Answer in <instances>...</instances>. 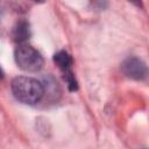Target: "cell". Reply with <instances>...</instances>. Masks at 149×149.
<instances>
[{"instance_id":"cell-1","label":"cell","mask_w":149,"mask_h":149,"mask_svg":"<svg viewBox=\"0 0 149 149\" xmlns=\"http://www.w3.org/2000/svg\"><path fill=\"white\" fill-rule=\"evenodd\" d=\"M12 92L16 100L26 105H35L44 95L43 84L33 77H16L12 81Z\"/></svg>"},{"instance_id":"cell-2","label":"cell","mask_w":149,"mask_h":149,"mask_svg":"<svg viewBox=\"0 0 149 149\" xmlns=\"http://www.w3.org/2000/svg\"><path fill=\"white\" fill-rule=\"evenodd\" d=\"M17 66L27 72H36L43 65V57L34 47L29 44H20L14 54Z\"/></svg>"},{"instance_id":"cell-3","label":"cell","mask_w":149,"mask_h":149,"mask_svg":"<svg viewBox=\"0 0 149 149\" xmlns=\"http://www.w3.org/2000/svg\"><path fill=\"white\" fill-rule=\"evenodd\" d=\"M121 70L128 78L141 80L147 76V65L137 57H128L121 64Z\"/></svg>"},{"instance_id":"cell-4","label":"cell","mask_w":149,"mask_h":149,"mask_svg":"<svg viewBox=\"0 0 149 149\" xmlns=\"http://www.w3.org/2000/svg\"><path fill=\"white\" fill-rule=\"evenodd\" d=\"M54 62L56 63V65H57L63 72H66V71L71 70L70 66H71V64H72V58H71V56H70L66 51H64V50H61V51H58L57 54L54 55Z\"/></svg>"},{"instance_id":"cell-5","label":"cell","mask_w":149,"mask_h":149,"mask_svg":"<svg viewBox=\"0 0 149 149\" xmlns=\"http://www.w3.org/2000/svg\"><path fill=\"white\" fill-rule=\"evenodd\" d=\"M29 26L26 22H20L14 30V38L17 42H23L27 38H29Z\"/></svg>"},{"instance_id":"cell-6","label":"cell","mask_w":149,"mask_h":149,"mask_svg":"<svg viewBox=\"0 0 149 149\" xmlns=\"http://www.w3.org/2000/svg\"><path fill=\"white\" fill-rule=\"evenodd\" d=\"M64 74H65L64 77H65V80H66V83H68L69 90H70V91H76V90H77V81H76V78H74L72 71L69 70V71L64 72Z\"/></svg>"},{"instance_id":"cell-7","label":"cell","mask_w":149,"mask_h":149,"mask_svg":"<svg viewBox=\"0 0 149 149\" xmlns=\"http://www.w3.org/2000/svg\"><path fill=\"white\" fill-rule=\"evenodd\" d=\"M2 78H3V72H2V70L0 68V79H2Z\"/></svg>"}]
</instances>
